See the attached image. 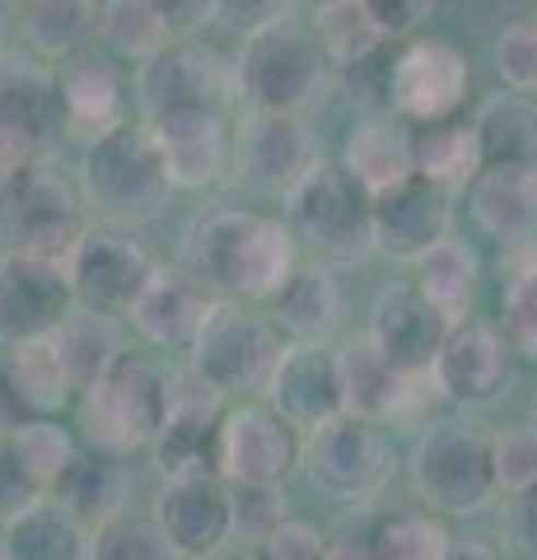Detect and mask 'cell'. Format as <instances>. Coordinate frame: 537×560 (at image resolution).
<instances>
[{
  "label": "cell",
  "instance_id": "277c9868",
  "mask_svg": "<svg viewBox=\"0 0 537 560\" xmlns=\"http://www.w3.org/2000/svg\"><path fill=\"white\" fill-rule=\"evenodd\" d=\"M238 98L257 113H294L308 117L337 90V66L323 51L314 24L276 20L244 33L234 57Z\"/></svg>",
  "mask_w": 537,
  "mask_h": 560
},
{
  "label": "cell",
  "instance_id": "44dd1931",
  "mask_svg": "<svg viewBox=\"0 0 537 560\" xmlns=\"http://www.w3.org/2000/svg\"><path fill=\"white\" fill-rule=\"evenodd\" d=\"M211 308H215V294L183 261H160L154 276L145 280L141 300L131 304L127 323L136 327V337L145 346L168 350V355H192Z\"/></svg>",
  "mask_w": 537,
  "mask_h": 560
},
{
  "label": "cell",
  "instance_id": "2e32d148",
  "mask_svg": "<svg viewBox=\"0 0 537 560\" xmlns=\"http://www.w3.org/2000/svg\"><path fill=\"white\" fill-rule=\"evenodd\" d=\"M472 66L444 38H407L402 51H393V75H388V113L402 117L407 127L458 117Z\"/></svg>",
  "mask_w": 537,
  "mask_h": 560
},
{
  "label": "cell",
  "instance_id": "5bb4252c",
  "mask_svg": "<svg viewBox=\"0 0 537 560\" xmlns=\"http://www.w3.org/2000/svg\"><path fill=\"white\" fill-rule=\"evenodd\" d=\"M304 430L285 420L267 397L234 401L224 411V440H220V477L230 486H285V477L300 467Z\"/></svg>",
  "mask_w": 537,
  "mask_h": 560
},
{
  "label": "cell",
  "instance_id": "d4e9b609",
  "mask_svg": "<svg viewBox=\"0 0 537 560\" xmlns=\"http://www.w3.org/2000/svg\"><path fill=\"white\" fill-rule=\"evenodd\" d=\"M267 401L300 430H314L323 420L346 411V388H341V360L337 346H300L290 341L276 378L267 388Z\"/></svg>",
  "mask_w": 537,
  "mask_h": 560
},
{
  "label": "cell",
  "instance_id": "7bdbcfd3",
  "mask_svg": "<svg viewBox=\"0 0 537 560\" xmlns=\"http://www.w3.org/2000/svg\"><path fill=\"white\" fill-rule=\"evenodd\" d=\"M90 560H183L154 514L122 510L90 533Z\"/></svg>",
  "mask_w": 537,
  "mask_h": 560
},
{
  "label": "cell",
  "instance_id": "74e56055",
  "mask_svg": "<svg viewBox=\"0 0 537 560\" xmlns=\"http://www.w3.org/2000/svg\"><path fill=\"white\" fill-rule=\"evenodd\" d=\"M98 43L122 66H145L150 57H160L173 43V28L164 14L154 10V0H103Z\"/></svg>",
  "mask_w": 537,
  "mask_h": 560
},
{
  "label": "cell",
  "instance_id": "1f68e13d",
  "mask_svg": "<svg viewBox=\"0 0 537 560\" xmlns=\"http://www.w3.org/2000/svg\"><path fill=\"white\" fill-rule=\"evenodd\" d=\"M103 5L98 0H24L20 5V33L28 51L47 66H61L90 51L98 38Z\"/></svg>",
  "mask_w": 537,
  "mask_h": 560
},
{
  "label": "cell",
  "instance_id": "f1b7e54d",
  "mask_svg": "<svg viewBox=\"0 0 537 560\" xmlns=\"http://www.w3.org/2000/svg\"><path fill=\"white\" fill-rule=\"evenodd\" d=\"M10 560H90V528L57 495H38L10 523H0Z\"/></svg>",
  "mask_w": 537,
  "mask_h": 560
},
{
  "label": "cell",
  "instance_id": "f546056e",
  "mask_svg": "<svg viewBox=\"0 0 537 560\" xmlns=\"http://www.w3.org/2000/svg\"><path fill=\"white\" fill-rule=\"evenodd\" d=\"M481 164L505 173H537V103L533 94H491L472 117Z\"/></svg>",
  "mask_w": 537,
  "mask_h": 560
},
{
  "label": "cell",
  "instance_id": "3957f363",
  "mask_svg": "<svg viewBox=\"0 0 537 560\" xmlns=\"http://www.w3.org/2000/svg\"><path fill=\"white\" fill-rule=\"evenodd\" d=\"M80 191L94 224H117V230H145L164 215L173 197V178L154 136L141 117L117 121L113 131L84 140L80 160Z\"/></svg>",
  "mask_w": 537,
  "mask_h": 560
},
{
  "label": "cell",
  "instance_id": "11a10c76",
  "mask_svg": "<svg viewBox=\"0 0 537 560\" xmlns=\"http://www.w3.org/2000/svg\"><path fill=\"white\" fill-rule=\"evenodd\" d=\"M211 560H267V551L262 547H248V541H230V547L215 551Z\"/></svg>",
  "mask_w": 537,
  "mask_h": 560
},
{
  "label": "cell",
  "instance_id": "7a4b0ae2",
  "mask_svg": "<svg viewBox=\"0 0 537 560\" xmlns=\"http://www.w3.org/2000/svg\"><path fill=\"white\" fill-rule=\"evenodd\" d=\"M411 490L440 518H477L500 500L495 425L477 411L425 420L411 448Z\"/></svg>",
  "mask_w": 537,
  "mask_h": 560
},
{
  "label": "cell",
  "instance_id": "9c48e42d",
  "mask_svg": "<svg viewBox=\"0 0 537 560\" xmlns=\"http://www.w3.org/2000/svg\"><path fill=\"white\" fill-rule=\"evenodd\" d=\"M304 477L314 481V490H323L327 500L351 504V510H365L393 481V444L384 425H374L365 416L341 411L323 425L304 430V453H300Z\"/></svg>",
  "mask_w": 537,
  "mask_h": 560
},
{
  "label": "cell",
  "instance_id": "9f6ffc18",
  "mask_svg": "<svg viewBox=\"0 0 537 560\" xmlns=\"http://www.w3.org/2000/svg\"><path fill=\"white\" fill-rule=\"evenodd\" d=\"M10 57V14H0V61Z\"/></svg>",
  "mask_w": 537,
  "mask_h": 560
},
{
  "label": "cell",
  "instance_id": "d590c367",
  "mask_svg": "<svg viewBox=\"0 0 537 560\" xmlns=\"http://www.w3.org/2000/svg\"><path fill=\"white\" fill-rule=\"evenodd\" d=\"M0 364H5L10 388H14V397H20V407L28 416H61L75 401L71 374H66V364L57 355V346H51V337L5 346L0 350Z\"/></svg>",
  "mask_w": 537,
  "mask_h": 560
},
{
  "label": "cell",
  "instance_id": "681fc988",
  "mask_svg": "<svg viewBox=\"0 0 537 560\" xmlns=\"http://www.w3.org/2000/svg\"><path fill=\"white\" fill-rule=\"evenodd\" d=\"M360 5L370 10V20L384 38H411L435 14V0H360Z\"/></svg>",
  "mask_w": 537,
  "mask_h": 560
},
{
  "label": "cell",
  "instance_id": "8d00e7d4",
  "mask_svg": "<svg viewBox=\"0 0 537 560\" xmlns=\"http://www.w3.org/2000/svg\"><path fill=\"white\" fill-rule=\"evenodd\" d=\"M411 267H416L411 285L421 290L444 318H454V323L472 318V294H477V280H481V257L472 253V243L448 234L425 257H416Z\"/></svg>",
  "mask_w": 537,
  "mask_h": 560
},
{
  "label": "cell",
  "instance_id": "52a82bcc",
  "mask_svg": "<svg viewBox=\"0 0 537 560\" xmlns=\"http://www.w3.org/2000/svg\"><path fill=\"white\" fill-rule=\"evenodd\" d=\"M168 374L173 370L150 350H122L113 370L75 397L84 444L117 453V458L150 448L168 411Z\"/></svg>",
  "mask_w": 537,
  "mask_h": 560
},
{
  "label": "cell",
  "instance_id": "680465c9",
  "mask_svg": "<svg viewBox=\"0 0 537 560\" xmlns=\"http://www.w3.org/2000/svg\"><path fill=\"white\" fill-rule=\"evenodd\" d=\"M528 425H533V430H537V401H533V420H528Z\"/></svg>",
  "mask_w": 537,
  "mask_h": 560
},
{
  "label": "cell",
  "instance_id": "ba28073f",
  "mask_svg": "<svg viewBox=\"0 0 537 560\" xmlns=\"http://www.w3.org/2000/svg\"><path fill=\"white\" fill-rule=\"evenodd\" d=\"M285 346L290 341L276 327L271 313H262L257 304L215 300L187 364L230 401H253V397H267Z\"/></svg>",
  "mask_w": 537,
  "mask_h": 560
},
{
  "label": "cell",
  "instance_id": "816d5d0a",
  "mask_svg": "<svg viewBox=\"0 0 537 560\" xmlns=\"http://www.w3.org/2000/svg\"><path fill=\"white\" fill-rule=\"evenodd\" d=\"M323 560H384V556H378V541H374V518L346 523L341 533L327 537Z\"/></svg>",
  "mask_w": 537,
  "mask_h": 560
},
{
  "label": "cell",
  "instance_id": "30bf717a",
  "mask_svg": "<svg viewBox=\"0 0 537 560\" xmlns=\"http://www.w3.org/2000/svg\"><path fill=\"white\" fill-rule=\"evenodd\" d=\"M66 131L57 66L38 57L0 61V183L24 164L43 160Z\"/></svg>",
  "mask_w": 537,
  "mask_h": 560
},
{
  "label": "cell",
  "instance_id": "7402d4cb",
  "mask_svg": "<svg viewBox=\"0 0 537 560\" xmlns=\"http://www.w3.org/2000/svg\"><path fill=\"white\" fill-rule=\"evenodd\" d=\"M458 191H448L440 183L411 173L407 183H397L388 191L374 197V243L378 253L393 257V261H416L425 257L435 243H444L454 234V206Z\"/></svg>",
  "mask_w": 537,
  "mask_h": 560
},
{
  "label": "cell",
  "instance_id": "91938a15",
  "mask_svg": "<svg viewBox=\"0 0 537 560\" xmlns=\"http://www.w3.org/2000/svg\"><path fill=\"white\" fill-rule=\"evenodd\" d=\"M0 560H10V556H5V547H0Z\"/></svg>",
  "mask_w": 537,
  "mask_h": 560
},
{
  "label": "cell",
  "instance_id": "f35d334b",
  "mask_svg": "<svg viewBox=\"0 0 537 560\" xmlns=\"http://www.w3.org/2000/svg\"><path fill=\"white\" fill-rule=\"evenodd\" d=\"M374 541L384 560H448L458 537L425 504H397L374 518Z\"/></svg>",
  "mask_w": 537,
  "mask_h": 560
},
{
  "label": "cell",
  "instance_id": "ab89813d",
  "mask_svg": "<svg viewBox=\"0 0 537 560\" xmlns=\"http://www.w3.org/2000/svg\"><path fill=\"white\" fill-rule=\"evenodd\" d=\"M10 440H14V453H20L24 471L33 477V486H38L43 495H51V490L61 486L66 471H71V463L80 458L75 434L66 430L57 416H28V420H20V425L10 430Z\"/></svg>",
  "mask_w": 537,
  "mask_h": 560
},
{
  "label": "cell",
  "instance_id": "603a6c76",
  "mask_svg": "<svg viewBox=\"0 0 537 560\" xmlns=\"http://www.w3.org/2000/svg\"><path fill=\"white\" fill-rule=\"evenodd\" d=\"M150 514L183 560H211L234 541V510L224 477H173L154 490Z\"/></svg>",
  "mask_w": 537,
  "mask_h": 560
},
{
  "label": "cell",
  "instance_id": "e0dca14e",
  "mask_svg": "<svg viewBox=\"0 0 537 560\" xmlns=\"http://www.w3.org/2000/svg\"><path fill=\"white\" fill-rule=\"evenodd\" d=\"M510 355L514 346L505 341L500 323L463 318L454 323L435 370H430V388L458 411H487L510 388Z\"/></svg>",
  "mask_w": 537,
  "mask_h": 560
},
{
  "label": "cell",
  "instance_id": "6f0895ef",
  "mask_svg": "<svg viewBox=\"0 0 537 560\" xmlns=\"http://www.w3.org/2000/svg\"><path fill=\"white\" fill-rule=\"evenodd\" d=\"M24 0H0V14H20Z\"/></svg>",
  "mask_w": 537,
  "mask_h": 560
},
{
  "label": "cell",
  "instance_id": "6125c7cd",
  "mask_svg": "<svg viewBox=\"0 0 537 560\" xmlns=\"http://www.w3.org/2000/svg\"><path fill=\"white\" fill-rule=\"evenodd\" d=\"M533 24H537V14H533Z\"/></svg>",
  "mask_w": 537,
  "mask_h": 560
},
{
  "label": "cell",
  "instance_id": "ffe728a7",
  "mask_svg": "<svg viewBox=\"0 0 537 560\" xmlns=\"http://www.w3.org/2000/svg\"><path fill=\"white\" fill-rule=\"evenodd\" d=\"M71 308L75 294L61 261L20 257V253L0 257V346L51 337Z\"/></svg>",
  "mask_w": 537,
  "mask_h": 560
},
{
  "label": "cell",
  "instance_id": "5b68a950",
  "mask_svg": "<svg viewBox=\"0 0 537 560\" xmlns=\"http://www.w3.org/2000/svg\"><path fill=\"white\" fill-rule=\"evenodd\" d=\"M90 224L94 215L84 206L80 178L57 164V154H43L0 183V243H5V253L66 267V257L90 234Z\"/></svg>",
  "mask_w": 537,
  "mask_h": 560
},
{
  "label": "cell",
  "instance_id": "db71d44e",
  "mask_svg": "<svg viewBox=\"0 0 537 560\" xmlns=\"http://www.w3.org/2000/svg\"><path fill=\"white\" fill-rule=\"evenodd\" d=\"M448 560H510L505 551H500V547H491V541H454V556H448Z\"/></svg>",
  "mask_w": 537,
  "mask_h": 560
},
{
  "label": "cell",
  "instance_id": "8992f818",
  "mask_svg": "<svg viewBox=\"0 0 537 560\" xmlns=\"http://www.w3.org/2000/svg\"><path fill=\"white\" fill-rule=\"evenodd\" d=\"M285 224L304 257L332 271L365 267L378 253L374 243V197L341 164H318L285 197Z\"/></svg>",
  "mask_w": 537,
  "mask_h": 560
},
{
  "label": "cell",
  "instance_id": "f6af8a7d",
  "mask_svg": "<svg viewBox=\"0 0 537 560\" xmlns=\"http://www.w3.org/2000/svg\"><path fill=\"white\" fill-rule=\"evenodd\" d=\"M495 486L505 500L537 490V430L533 425L495 430Z\"/></svg>",
  "mask_w": 537,
  "mask_h": 560
},
{
  "label": "cell",
  "instance_id": "6da1fadb",
  "mask_svg": "<svg viewBox=\"0 0 537 560\" xmlns=\"http://www.w3.org/2000/svg\"><path fill=\"white\" fill-rule=\"evenodd\" d=\"M300 257L304 253L290 224L248 206H206L187 224L178 253V261L215 300L238 304H267Z\"/></svg>",
  "mask_w": 537,
  "mask_h": 560
},
{
  "label": "cell",
  "instance_id": "c3c4849f",
  "mask_svg": "<svg viewBox=\"0 0 537 560\" xmlns=\"http://www.w3.org/2000/svg\"><path fill=\"white\" fill-rule=\"evenodd\" d=\"M500 537H505V551L514 560H537V490L505 500V514H500Z\"/></svg>",
  "mask_w": 537,
  "mask_h": 560
},
{
  "label": "cell",
  "instance_id": "4dcf8cb0",
  "mask_svg": "<svg viewBox=\"0 0 537 560\" xmlns=\"http://www.w3.org/2000/svg\"><path fill=\"white\" fill-rule=\"evenodd\" d=\"M341 168L351 173V178L378 197V191H388L397 183L411 178V127L402 117H365L360 127L346 136L341 145Z\"/></svg>",
  "mask_w": 537,
  "mask_h": 560
},
{
  "label": "cell",
  "instance_id": "7c38bea8",
  "mask_svg": "<svg viewBox=\"0 0 537 560\" xmlns=\"http://www.w3.org/2000/svg\"><path fill=\"white\" fill-rule=\"evenodd\" d=\"M318 164H323V150H318V136L308 131V117L248 108L234 121V173L230 178L257 191V197L285 201Z\"/></svg>",
  "mask_w": 537,
  "mask_h": 560
},
{
  "label": "cell",
  "instance_id": "9a60e30c",
  "mask_svg": "<svg viewBox=\"0 0 537 560\" xmlns=\"http://www.w3.org/2000/svg\"><path fill=\"white\" fill-rule=\"evenodd\" d=\"M238 98L234 66H224L211 47L192 38H173L160 57L136 66V103L141 117L187 113V108H224Z\"/></svg>",
  "mask_w": 537,
  "mask_h": 560
},
{
  "label": "cell",
  "instance_id": "ee69618b",
  "mask_svg": "<svg viewBox=\"0 0 537 560\" xmlns=\"http://www.w3.org/2000/svg\"><path fill=\"white\" fill-rule=\"evenodd\" d=\"M230 510H234V541L262 547L271 533H281L285 514V486H230Z\"/></svg>",
  "mask_w": 537,
  "mask_h": 560
},
{
  "label": "cell",
  "instance_id": "4fadbf2b",
  "mask_svg": "<svg viewBox=\"0 0 537 560\" xmlns=\"http://www.w3.org/2000/svg\"><path fill=\"white\" fill-rule=\"evenodd\" d=\"M154 267H160V261H154V253L145 248L136 230L90 224V234L66 257V280H71V294L80 308L127 318L131 304L141 300L145 280L154 276Z\"/></svg>",
  "mask_w": 537,
  "mask_h": 560
},
{
  "label": "cell",
  "instance_id": "4316f807",
  "mask_svg": "<svg viewBox=\"0 0 537 560\" xmlns=\"http://www.w3.org/2000/svg\"><path fill=\"white\" fill-rule=\"evenodd\" d=\"M276 327L285 331V341H300V346H332L337 327H341V285L332 267H323L314 257H300L294 271L281 280V290L267 300Z\"/></svg>",
  "mask_w": 537,
  "mask_h": 560
},
{
  "label": "cell",
  "instance_id": "f5cc1de1",
  "mask_svg": "<svg viewBox=\"0 0 537 560\" xmlns=\"http://www.w3.org/2000/svg\"><path fill=\"white\" fill-rule=\"evenodd\" d=\"M154 10L168 20L173 38H192L197 28L215 20V0H154Z\"/></svg>",
  "mask_w": 537,
  "mask_h": 560
},
{
  "label": "cell",
  "instance_id": "b9f144b4",
  "mask_svg": "<svg viewBox=\"0 0 537 560\" xmlns=\"http://www.w3.org/2000/svg\"><path fill=\"white\" fill-rule=\"evenodd\" d=\"M500 331L514 355L537 360V243L510 253V271L500 285Z\"/></svg>",
  "mask_w": 537,
  "mask_h": 560
},
{
  "label": "cell",
  "instance_id": "bcb514c9",
  "mask_svg": "<svg viewBox=\"0 0 537 560\" xmlns=\"http://www.w3.org/2000/svg\"><path fill=\"white\" fill-rule=\"evenodd\" d=\"M491 66L505 90L514 94H537V24H510L491 47Z\"/></svg>",
  "mask_w": 537,
  "mask_h": 560
},
{
  "label": "cell",
  "instance_id": "8fae6325",
  "mask_svg": "<svg viewBox=\"0 0 537 560\" xmlns=\"http://www.w3.org/2000/svg\"><path fill=\"white\" fill-rule=\"evenodd\" d=\"M230 397L215 393L192 364H178L168 374V411L154 434V467L160 477H220V440Z\"/></svg>",
  "mask_w": 537,
  "mask_h": 560
},
{
  "label": "cell",
  "instance_id": "94428289",
  "mask_svg": "<svg viewBox=\"0 0 537 560\" xmlns=\"http://www.w3.org/2000/svg\"><path fill=\"white\" fill-rule=\"evenodd\" d=\"M314 5H323V0H314Z\"/></svg>",
  "mask_w": 537,
  "mask_h": 560
},
{
  "label": "cell",
  "instance_id": "f907efd6",
  "mask_svg": "<svg viewBox=\"0 0 537 560\" xmlns=\"http://www.w3.org/2000/svg\"><path fill=\"white\" fill-rule=\"evenodd\" d=\"M262 551H267V560H323L327 537L318 528H308V523H294L290 518L281 533H271L262 541Z\"/></svg>",
  "mask_w": 537,
  "mask_h": 560
},
{
  "label": "cell",
  "instance_id": "cb8c5ba5",
  "mask_svg": "<svg viewBox=\"0 0 537 560\" xmlns=\"http://www.w3.org/2000/svg\"><path fill=\"white\" fill-rule=\"evenodd\" d=\"M365 331L402 374L430 378V370H435L440 350L448 341V331H454V318H444V313L416 285H384L374 294Z\"/></svg>",
  "mask_w": 537,
  "mask_h": 560
},
{
  "label": "cell",
  "instance_id": "d6986e66",
  "mask_svg": "<svg viewBox=\"0 0 537 560\" xmlns=\"http://www.w3.org/2000/svg\"><path fill=\"white\" fill-rule=\"evenodd\" d=\"M141 121L164 154L173 187L206 191L234 173V127L224 108H187V113H160Z\"/></svg>",
  "mask_w": 537,
  "mask_h": 560
},
{
  "label": "cell",
  "instance_id": "83f0119b",
  "mask_svg": "<svg viewBox=\"0 0 537 560\" xmlns=\"http://www.w3.org/2000/svg\"><path fill=\"white\" fill-rule=\"evenodd\" d=\"M467 206L481 234L495 238L505 253L537 243V173L481 168V178L467 187Z\"/></svg>",
  "mask_w": 537,
  "mask_h": 560
},
{
  "label": "cell",
  "instance_id": "d6a6232c",
  "mask_svg": "<svg viewBox=\"0 0 537 560\" xmlns=\"http://www.w3.org/2000/svg\"><path fill=\"white\" fill-rule=\"evenodd\" d=\"M66 510H71L84 528H98L103 518L131 510V477L117 453H103V448H80V458L71 463V471L61 477V486L51 490Z\"/></svg>",
  "mask_w": 537,
  "mask_h": 560
},
{
  "label": "cell",
  "instance_id": "484cf974",
  "mask_svg": "<svg viewBox=\"0 0 537 560\" xmlns=\"http://www.w3.org/2000/svg\"><path fill=\"white\" fill-rule=\"evenodd\" d=\"M61 84V108H66V131L94 140L127 121V75L122 61L108 51H80V57L57 66Z\"/></svg>",
  "mask_w": 537,
  "mask_h": 560
},
{
  "label": "cell",
  "instance_id": "7dc6e473",
  "mask_svg": "<svg viewBox=\"0 0 537 560\" xmlns=\"http://www.w3.org/2000/svg\"><path fill=\"white\" fill-rule=\"evenodd\" d=\"M38 495L43 490L33 486V477L24 471L20 453H14V440L10 434H0V523H10L20 510H28Z\"/></svg>",
  "mask_w": 537,
  "mask_h": 560
},
{
  "label": "cell",
  "instance_id": "e575fe53",
  "mask_svg": "<svg viewBox=\"0 0 537 560\" xmlns=\"http://www.w3.org/2000/svg\"><path fill=\"white\" fill-rule=\"evenodd\" d=\"M51 346H57L66 374H71L75 397L84 388H94V383L113 370V360L127 350L122 327H117L113 313H94V308H80V304L66 313V323L57 331H51Z\"/></svg>",
  "mask_w": 537,
  "mask_h": 560
},
{
  "label": "cell",
  "instance_id": "ac0fdd59",
  "mask_svg": "<svg viewBox=\"0 0 537 560\" xmlns=\"http://www.w3.org/2000/svg\"><path fill=\"white\" fill-rule=\"evenodd\" d=\"M341 360V388H346V411L365 416L374 425H407L425 411V401H435L430 378L402 374L397 364L370 341V331H355L337 346Z\"/></svg>",
  "mask_w": 537,
  "mask_h": 560
},
{
  "label": "cell",
  "instance_id": "60d3db41",
  "mask_svg": "<svg viewBox=\"0 0 537 560\" xmlns=\"http://www.w3.org/2000/svg\"><path fill=\"white\" fill-rule=\"evenodd\" d=\"M314 33L337 70L365 61L393 43L378 33V24L370 20V10L360 0H323V5H314Z\"/></svg>",
  "mask_w": 537,
  "mask_h": 560
},
{
  "label": "cell",
  "instance_id": "836d02e7",
  "mask_svg": "<svg viewBox=\"0 0 537 560\" xmlns=\"http://www.w3.org/2000/svg\"><path fill=\"white\" fill-rule=\"evenodd\" d=\"M411 168L448 191L472 187L481 178V168H487L481 164L477 127L467 117H444V121L411 127Z\"/></svg>",
  "mask_w": 537,
  "mask_h": 560
}]
</instances>
